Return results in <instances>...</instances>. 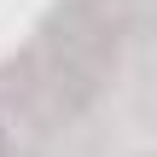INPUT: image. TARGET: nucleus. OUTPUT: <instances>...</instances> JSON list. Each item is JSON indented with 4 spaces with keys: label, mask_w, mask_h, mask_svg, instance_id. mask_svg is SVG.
I'll return each instance as SVG.
<instances>
[{
    "label": "nucleus",
    "mask_w": 157,
    "mask_h": 157,
    "mask_svg": "<svg viewBox=\"0 0 157 157\" xmlns=\"http://www.w3.org/2000/svg\"><path fill=\"white\" fill-rule=\"evenodd\" d=\"M0 157H6V128H0Z\"/></svg>",
    "instance_id": "nucleus-1"
}]
</instances>
